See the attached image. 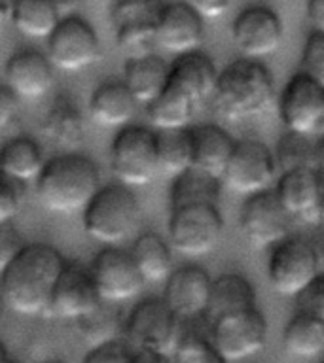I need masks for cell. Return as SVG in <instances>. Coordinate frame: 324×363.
Masks as SVG:
<instances>
[{
    "instance_id": "1",
    "label": "cell",
    "mask_w": 324,
    "mask_h": 363,
    "mask_svg": "<svg viewBox=\"0 0 324 363\" xmlns=\"http://www.w3.org/2000/svg\"><path fill=\"white\" fill-rule=\"evenodd\" d=\"M218 70L203 51L176 55L169 62V79L161 95L146 106L148 121L156 130L188 129L199 110L212 99Z\"/></svg>"
},
{
    "instance_id": "2",
    "label": "cell",
    "mask_w": 324,
    "mask_h": 363,
    "mask_svg": "<svg viewBox=\"0 0 324 363\" xmlns=\"http://www.w3.org/2000/svg\"><path fill=\"white\" fill-rule=\"evenodd\" d=\"M65 263L61 252L51 244H25L10 265L0 272V297L6 308L23 316L45 314Z\"/></svg>"
},
{
    "instance_id": "3",
    "label": "cell",
    "mask_w": 324,
    "mask_h": 363,
    "mask_svg": "<svg viewBox=\"0 0 324 363\" xmlns=\"http://www.w3.org/2000/svg\"><path fill=\"white\" fill-rule=\"evenodd\" d=\"M36 197L53 214H78L101 187V172L93 159L68 152L45 161L36 178Z\"/></svg>"
},
{
    "instance_id": "4",
    "label": "cell",
    "mask_w": 324,
    "mask_h": 363,
    "mask_svg": "<svg viewBox=\"0 0 324 363\" xmlns=\"http://www.w3.org/2000/svg\"><path fill=\"white\" fill-rule=\"evenodd\" d=\"M212 101L216 110L232 121L261 116L275 101L273 74L264 61L235 59L216 76Z\"/></svg>"
},
{
    "instance_id": "5",
    "label": "cell",
    "mask_w": 324,
    "mask_h": 363,
    "mask_svg": "<svg viewBox=\"0 0 324 363\" xmlns=\"http://www.w3.org/2000/svg\"><path fill=\"white\" fill-rule=\"evenodd\" d=\"M84 229L95 242L116 246L135 231L141 220V203L133 187L124 184L101 186L82 210Z\"/></svg>"
},
{
    "instance_id": "6",
    "label": "cell",
    "mask_w": 324,
    "mask_h": 363,
    "mask_svg": "<svg viewBox=\"0 0 324 363\" xmlns=\"http://www.w3.org/2000/svg\"><path fill=\"white\" fill-rule=\"evenodd\" d=\"M267 278L273 291L284 297H296L301 289L323 274V259L315 244L306 237L292 235L273 244Z\"/></svg>"
},
{
    "instance_id": "7",
    "label": "cell",
    "mask_w": 324,
    "mask_h": 363,
    "mask_svg": "<svg viewBox=\"0 0 324 363\" xmlns=\"http://www.w3.org/2000/svg\"><path fill=\"white\" fill-rule=\"evenodd\" d=\"M110 167L119 184L142 187L159 172L158 135L152 127L125 125L110 144Z\"/></svg>"
},
{
    "instance_id": "8",
    "label": "cell",
    "mask_w": 324,
    "mask_h": 363,
    "mask_svg": "<svg viewBox=\"0 0 324 363\" xmlns=\"http://www.w3.org/2000/svg\"><path fill=\"white\" fill-rule=\"evenodd\" d=\"M169 214V246L178 254L203 257L218 248L224 220L216 204H188Z\"/></svg>"
},
{
    "instance_id": "9",
    "label": "cell",
    "mask_w": 324,
    "mask_h": 363,
    "mask_svg": "<svg viewBox=\"0 0 324 363\" xmlns=\"http://www.w3.org/2000/svg\"><path fill=\"white\" fill-rule=\"evenodd\" d=\"M124 333L135 348L161 352L173 357L184 333V320L176 318L163 299L141 301L124 320Z\"/></svg>"
},
{
    "instance_id": "10",
    "label": "cell",
    "mask_w": 324,
    "mask_h": 363,
    "mask_svg": "<svg viewBox=\"0 0 324 363\" xmlns=\"http://www.w3.org/2000/svg\"><path fill=\"white\" fill-rule=\"evenodd\" d=\"M279 116L290 133L318 138L324 130V82L294 74L279 96Z\"/></svg>"
},
{
    "instance_id": "11",
    "label": "cell",
    "mask_w": 324,
    "mask_h": 363,
    "mask_svg": "<svg viewBox=\"0 0 324 363\" xmlns=\"http://www.w3.org/2000/svg\"><path fill=\"white\" fill-rule=\"evenodd\" d=\"M48 61L65 72H78L91 67L101 55V42L95 28L82 16H61L55 28L45 38Z\"/></svg>"
},
{
    "instance_id": "12",
    "label": "cell",
    "mask_w": 324,
    "mask_h": 363,
    "mask_svg": "<svg viewBox=\"0 0 324 363\" xmlns=\"http://www.w3.org/2000/svg\"><path fill=\"white\" fill-rule=\"evenodd\" d=\"M277 164L269 147L260 140L247 138L235 142L220 182L230 191L250 197L271 189L277 180Z\"/></svg>"
},
{
    "instance_id": "13",
    "label": "cell",
    "mask_w": 324,
    "mask_h": 363,
    "mask_svg": "<svg viewBox=\"0 0 324 363\" xmlns=\"http://www.w3.org/2000/svg\"><path fill=\"white\" fill-rule=\"evenodd\" d=\"M209 340L227 363L241 362L266 348L267 320L258 308L218 318L209 325Z\"/></svg>"
},
{
    "instance_id": "14",
    "label": "cell",
    "mask_w": 324,
    "mask_h": 363,
    "mask_svg": "<svg viewBox=\"0 0 324 363\" xmlns=\"http://www.w3.org/2000/svg\"><path fill=\"white\" fill-rule=\"evenodd\" d=\"M273 193L292 220L306 225L323 223V169H298L279 172Z\"/></svg>"
},
{
    "instance_id": "15",
    "label": "cell",
    "mask_w": 324,
    "mask_h": 363,
    "mask_svg": "<svg viewBox=\"0 0 324 363\" xmlns=\"http://www.w3.org/2000/svg\"><path fill=\"white\" fill-rule=\"evenodd\" d=\"M292 218L279 203L273 189L256 193L244 199L239 212V229L254 248H271L273 244L288 237Z\"/></svg>"
},
{
    "instance_id": "16",
    "label": "cell",
    "mask_w": 324,
    "mask_h": 363,
    "mask_svg": "<svg viewBox=\"0 0 324 363\" xmlns=\"http://www.w3.org/2000/svg\"><path fill=\"white\" fill-rule=\"evenodd\" d=\"M90 274L99 299L116 305L133 299L146 284L131 259L129 252L116 246H107L93 257Z\"/></svg>"
},
{
    "instance_id": "17",
    "label": "cell",
    "mask_w": 324,
    "mask_h": 363,
    "mask_svg": "<svg viewBox=\"0 0 324 363\" xmlns=\"http://www.w3.org/2000/svg\"><path fill=\"white\" fill-rule=\"evenodd\" d=\"M283 21L275 10L256 4L239 11L233 19L232 38L247 59L264 61L283 44Z\"/></svg>"
},
{
    "instance_id": "18",
    "label": "cell",
    "mask_w": 324,
    "mask_h": 363,
    "mask_svg": "<svg viewBox=\"0 0 324 363\" xmlns=\"http://www.w3.org/2000/svg\"><path fill=\"white\" fill-rule=\"evenodd\" d=\"M153 38L156 48L169 51L173 55L198 51L205 38L203 19L184 2L161 4L156 17Z\"/></svg>"
},
{
    "instance_id": "19",
    "label": "cell",
    "mask_w": 324,
    "mask_h": 363,
    "mask_svg": "<svg viewBox=\"0 0 324 363\" xmlns=\"http://www.w3.org/2000/svg\"><path fill=\"white\" fill-rule=\"evenodd\" d=\"M210 284L212 278L203 267H178L171 271L165 280V294L161 299L176 318L184 322L199 320L209 303Z\"/></svg>"
},
{
    "instance_id": "20",
    "label": "cell",
    "mask_w": 324,
    "mask_h": 363,
    "mask_svg": "<svg viewBox=\"0 0 324 363\" xmlns=\"http://www.w3.org/2000/svg\"><path fill=\"white\" fill-rule=\"evenodd\" d=\"M101 303L95 284L91 280L90 269L65 263V269L59 274L55 288L51 291L50 305L45 308V316L72 320L85 316Z\"/></svg>"
},
{
    "instance_id": "21",
    "label": "cell",
    "mask_w": 324,
    "mask_h": 363,
    "mask_svg": "<svg viewBox=\"0 0 324 363\" xmlns=\"http://www.w3.org/2000/svg\"><path fill=\"white\" fill-rule=\"evenodd\" d=\"M6 85L17 99H42L53 85V67L44 53L21 50L6 61Z\"/></svg>"
},
{
    "instance_id": "22",
    "label": "cell",
    "mask_w": 324,
    "mask_h": 363,
    "mask_svg": "<svg viewBox=\"0 0 324 363\" xmlns=\"http://www.w3.org/2000/svg\"><path fill=\"white\" fill-rule=\"evenodd\" d=\"M192 138V167L220 180L235 140L220 125L205 123L190 127Z\"/></svg>"
},
{
    "instance_id": "23",
    "label": "cell",
    "mask_w": 324,
    "mask_h": 363,
    "mask_svg": "<svg viewBox=\"0 0 324 363\" xmlns=\"http://www.w3.org/2000/svg\"><path fill=\"white\" fill-rule=\"evenodd\" d=\"M169 79V62L156 53L127 57L124 67V85L139 106H148L161 95Z\"/></svg>"
},
{
    "instance_id": "24",
    "label": "cell",
    "mask_w": 324,
    "mask_h": 363,
    "mask_svg": "<svg viewBox=\"0 0 324 363\" xmlns=\"http://www.w3.org/2000/svg\"><path fill=\"white\" fill-rule=\"evenodd\" d=\"M256 306V291L252 284L241 274L227 272L222 274L210 284L209 303L203 312V320L207 323L216 322L218 318L237 314Z\"/></svg>"
},
{
    "instance_id": "25",
    "label": "cell",
    "mask_w": 324,
    "mask_h": 363,
    "mask_svg": "<svg viewBox=\"0 0 324 363\" xmlns=\"http://www.w3.org/2000/svg\"><path fill=\"white\" fill-rule=\"evenodd\" d=\"M136 101L124 82H104L90 99V116L93 123L104 129H122L135 118Z\"/></svg>"
},
{
    "instance_id": "26",
    "label": "cell",
    "mask_w": 324,
    "mask_h": 363,
    "mask_svg": "<svg viewBox=\"0 0 324 363\" xmlns=\"http://www.w3.org/2000/svg\"><path fill=\"white\" fill-rule=\"evenodd\" d=\"M44 163L42 147L33 136H14L0 147V174L17 184L36 180Z\"/></svg>"
},
{
    "instance_id": "27",
    "label": "cell",
    "mask_w": 324,
    "mask_h": 363,
    "mask_svg": "<svg viewBox=\"0 0 324 363\" xmlns=\"http://www.w3.org/2000/svg\"><path fill=\"white\" fill-rule=\"evenodd\" d=\"M42 133L63 150H76L84 140V118L70 99L59 96L51 102L42 121Z\"/></svg>"
},
{
    "instance_id": "28",
    "label": "cell",
    "mask_w": 324,
    "mask_h": 363,
    "mask_svg": "<svg viewBox=\"0 0 324 363\" xmlns=\"http://www.w3.org/2000/svg\"><path fill=\"white\" fill-rule=\"evenodd\" d=\"M222 193V182L198 169H188L173 176L169 187V210L188 204H216Z\"/></svg>"
},
{
    "instance_id": "29",
    "label": "cell",
    "mask_w": 324,
    "mask_h": 363,
    "mask_svg": "<svg viewBox=\"0 0 324 363\" xmlns=\"http://www.w3.org/2000/svg\"><path fill=\"white\" fill-rule=\"evenodd\" d=\"M61 16L57 0H14L10 23L27 38L45 40Z\"/></svg>"
},
{
    "instance_id": "30",
    "label": "cell",
    "mask_w": 324,
    "mask_h": 363,
    "mask_svg": "<svg viewBox=\"0 0 324 363\" xmlns=\"http://www.w3.org/2000/svg\"><path fill=\"white\" fill-rule=\"evenodd\" d=\"M129 254L144 282H165L173 271V254L169 242H165L156 233L141 235Z\"/></svg>"
},
{
    "instance_id": "31",
    "label": "cell",
    "mask_w": 324,
    "mask_h": 363,
    "mask_svg": "<svg viewBox=\"0 0 324 363\" xmlns=\"http://www.w3.org/2000/svg\"><path fill=\"white\" fill-rule=\"evenodd\" d=\"M277 172L298 169H323V142L320 138L296 135L286 130L275 146Z\"/></svg>"
},
{
    "instance_id": "32",
    "label": "cell",
    "mask_w": 324,
    "mask_h": 363,
    "mask_svg": "<svg viewBox=\"0 0 324 363\" xmlns=\"http://www.w3.org/2000/svg\"><path fill=\"white\" fill-rule=\"evenodd\" d=\"M283 346L290 356L311 359L324 350V318L298 312L284 328Z\"/></svg>"
},
{
    "instance_id": "33",
    "label": "cell",
    "mask_w": 324,
    "mask_h": 363,
    "mask_svg": "<svg viewBox=\"0 0 324 363\" xmlns=\"http://www.w3.org/2000/svg\"><path fill=\"white\" fill-rule=\"evenodd\" d=\"M76 329L90 346L104 345L116 340L119 331L124 329V316L116 303L101 301L93 311L76 320Z\"/></svg>"
},
{
    "instance_id": "34",
    "label": "cell",
    "mask_w": 324,
    "mask_h": 363,
    "mask_svg": "<svg viewBox=\"0 0 324 363\" xmlns=\"http://www.w3.org/2000/svg\"><path fill=\"white\" fill-rule=\"evenodd\" d=\"M158 135V164L159 170L171 178L192 169V138L188 129L156 130Z\"/></svg>"
},
{
    "instance_id": "35",
    "label": "cell",
    "mask_w": 324,
    "mask_h": 363,
    "mask_svg": "<svg viewBox=\"0 0 324 363\" xmlns=\"http://www.w3.org/2000/svg\"><path fill=\"white\" fill-rule=\"evenodd\" d=\"M158 11L152 16L133 19V21L122 23L118 27H114L116 28V42H118L119 50L127 53V57L153 53V48H156L153 27H156Z\"/></svg>"
},
{
    "instance_id": "36",
    "label": "cell",
    "mask_w": 324,
    "mask_h": 363,
    "mask_svg": "<svg viewBox=\"0 0 324 363\" xmlns=\"http://www.w3.org/2000/svg\"><path fill=\"white\" fill-rule=\"evenodd\" d=\"M173 363H227L224 357L216 352L209 337L193 333L186 329L184 322V333L173 354Z\"/></svg>"
},
{
    "instance_id": "37",
    "label": "cell",
    "mask_w": 324,
    "mask_h": 363,
    "mask_svg": "<svg viewBox=\"0 0 324 363\" xmlns=\"http://www.w3.org/2000/svg\"><path fill=\"white\" fill-rule=\"evenodd\" d=\"M161 0H108V13L114 27L122 23L152 16L161 8Z\"/></svg>"
},
{
    "instance_id": "38",
    "label": "cell",
    "mask_w": 324,
    "mask_h": 363,
    "mask_svg": "<svg viewBox=\"0 0 324 363\" xmlns=\"http://www.w3.org/2000/svg\"><path fill=\"white\" fill-rule=\"evenodd\" d=\"M301 72L324 82V30L311 28L301 50Z\"/></svg>"
},
{
    "instance_id": "39",
    "label": "cell",
    "mask_w": 324,
    "mask_h": 363,
    "mask_svg": "<svg viewBox=\"0 0 324 363\" xmlns=\"http://www.w3.org/2000/svg\"><path fill=\"white\" fill-rule=\"evenodd\" d=\"M21 186L23 184H17L0 174V225L14 221V218L19 214L23 203Z\"/></svg>"
},
{
    "instance_id": "40",
    "label": "cell",
    "mask_w": 324,
    "mask_h": 363,
    "mask_svg": "<svg viewBox=\"0 0 324 363\" xmlns=\"http://www.w3.org/2000/svg\"><path fill=\"white\" fill-rule=\"evenodd\" d=\"M298 301V312L311 314V316L324 318V280L323 274L315 278L307 288H303L296 295Z\"/></svg>"
},
{
    "instance_id": "41",
    "label": "cell",
    "mask_w": 324,
    "mask_h": 363,
    "mask_svg": "<svg viewBox=\"0 0 324 363\" xmlns=\"http://www.w3.org/2000/svg\"><path fill=\"white\" fill-rule=\"evenodd\" d=\"M82 363H131V352L118 339L104 345L91 346Z\"/></svg>"
},
{
    "instance_id": "42",
    "label": "cell",
    "mask_w": 324,
    "mask_h": 363,
    "mask_svg": "<svg viewBox=\"0 0 324 363\" xmlns=\"http://www.w3.org/2000/svg\"><path fill=\"white\" fill-rule=\"evenodd\" d=\"M25 244L27 242L21 233L16 229L14 221L0 225V272L10 265L11 259L21 252Z\"/></svg>"
},
{
    "instance_id": "43",
    "label": "cell",
    "mask_w": 324,
    "mask_h": 363,
    "mask_svg": "<svg viewBox=\"0 0 324 363\" xmlns=\"http://www.w3.org/2000/svg\"><path fill=\"white\" fill-rule=\"evenodd\" d=\"M188 8H192L201 19H220L227 10L232 0H182Z\"/></svg>"
},
{
    "instance_id": "44",
    "label": "cell",
    "mask_w": 324,
    "mask_h": 363,
    "mask_svg": "<svg viewBox=\"0 0 324 363\" xmlns=\"http://www.w3.org/2000/svg\"><path fill=\"white\" fill-rule=\"evenodd\" d=\"M17 108H19V99L11 93L8 85L0 84V130L10 127L17 116Z\"/></svg>"
},
{
    "instance_id": "45",
    "label": "cell",
    "mask_w": 324,
    "mask_h": 363,
    "mask_svg": "<svg viewBox=\"0 0 324 363\" xmlns=\"http://www.w3.org/2000/svg\"><path fill=\"white\" fill-rule=\"evenodd\" d=\"M131 363H173V357L148 348H136L131 352Z\"/></svg>"
},
{
    "instance_id": "46",
    "label": "cell",
    "mask_w": 324,
    "mask_h": 363,
    "mask_svg": "<svg viewBox=\"0 0 324 363\" xmlns=\"http://www.w3.org/2000/svg\"><path fill=\"white\" fill-rule=\"evenodd\" d=\"M307 17L311 28L324 30V0H307Z\"/></svg>"
},
{
    "instance_id": "47",
    "label": "cell",
    "mask_w": 324,
    "mask_h": 363,
    "mask_svg": "<svg viewBox=\"0 0 324 363\" xmlns=\"http://www.w3.org/2000/svg\"><path fill=\"white\" fill-rule=\"evenodd\" d=\"M11 10H14V0H0V30L11 21Z\"/></svg>"
},
{
    "instance_id": "48",
    "label": "cell",
    "mask_w": 324,
    "mask_h": 363,
    "mask_svg": "<svg viewBox=\"0 0 324 363\" xmlns=\"http://www.w3.org/2000/svg\"><path fill=\"white\" fill-rule=\"evenodd\" d=\"M10 362V356H8V348L6 345L0 340V363H8Z\"/></svg>"
},
{
    "instance_id": "49",
    "label": "cell",
    "mask_w": 324,
    "mask_h": 363,
    "mask_svg": "<svg viewBox=\"0 0 324 363\" xmlns=\"http://www.w3.org/2000/svg\"><path fill=\"white\" fill-rule=\"evenodd\" d=\"M4 312H6V305H4V301H2V297H0V325H2V322H4Z\"/></svg>"
},
{
    "instance_id": "50",
    "label": "cell",
    "mask_w": 324,
    "mask_h": 363,
    "mask_svg": "<svg viewBox=\"0 0 324 363\" xmlns=\"http://www.w3.org/2000/svg\"><path fill=\"white\" fill-rule=\"evenodd\" d=\"M42 363H61V362H57V359H45V362Z\"/></svg>"
},
{
    "instance_id": "51",
    "label": "cell",
    "mask_w": 324,
    "mask_h": 363,
    "mask_svg": "<svg viewBox=\"0 0 324 363\" xmlns=\"http://www.w3.org/2000/svg\"><path fill=\"white\" fill-rule=\"evenodd\" d=\"M8 363H14V362H8Z\"/></svg>"
}]
</instances>
